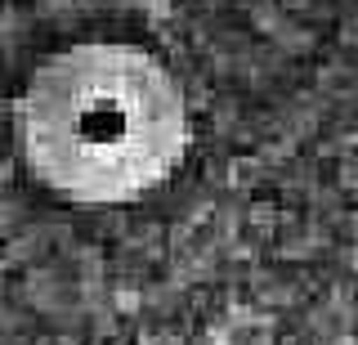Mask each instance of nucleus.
<instances>
[{
	"mask_svg": "<svg viewBox=\"0 0 358 345\" xmlns=\"http://www.w3.org/2000/svg\"><path fill=\"white\" fill-rule=\"evenodd\" d=\"M175 72L130 41H81L41 63L14 104L27 175L76 206L139 202L188 153Z\"/></svg>",
	"mask_w": 358,
	"mask_h": 345,
	"instance_id": "1",
	"label": "nucleus"
}]
</instances>
